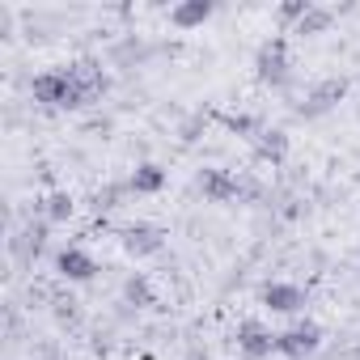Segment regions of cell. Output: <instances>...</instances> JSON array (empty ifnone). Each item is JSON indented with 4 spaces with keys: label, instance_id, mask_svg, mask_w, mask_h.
<instances>
[{
    "label": "cell",
    "instance_id": "1",
    "mask_svg": "<svg viewBox=\"0 0 360 360\" xmlns=\"http://www.w3.org/2000/svg\"><path fill=\"white\" fill-rule=\"evenodd\" d=\"M34 98H39V102H47V106H81V102H89V98H85V89L72 81V72H68V68L34 77Z\"/></svg>",
    "mask_w": 360,
    "mask_h": 360
},
{
    "label": "cell",
    "instance_id": "2",
    "mask_svg": "<svg viewBox=\"0 0 360 360\" xmlns=\"http://www.w3.org/2000/svg\"><path fill=\"white\" fill-rule=\"evenodd\" d=\"M318 343H322V330H318L314 322H305V326H292V330L276 335V352H280V356H305V352H314Z\"/></svg>",
    "mask_w": 360,
    "mask_h": 360
},
{
    "label": "cell",
    "instance_id": "3",
    "mask_svg": "<svg viewBox=\"0 0 360 360\" xmlns=\"http://www.w3.org/2000/svg\"><path fill=\"white\" fill-rule=\"evenodd\" d=\"M238 347L246 356H267V352H276V335H267V326L259 318H246L238 326Z\"/></svg>",
    "mask_w": 360,
    "mask_h": 360
},
{
    "label": "cell",
    "instance_id": "4",
    "mask_svg": "<svg viewBox=\"0 0 360 360\" xmlns=\"http://www.w3.org/2000/svg\"><path fill=\"white\" fill-rule=\"evenodd\" d=\"M288 43L284 39H267L263 47H259V72L267 77V81H284V72H288Z\"/></svg>",
    "mask_w": 360,
    "mask_h": 360
},
{
    "label": "cell",
    "instance_id": "5",
    "mask_svg": "<svg viewBox=\"0 0 360 360\" xmlns=\"http://www.w3.org/2000/svg\"><path fill=\"white\" fill-rule=\"evenodd\" d=\"M263 301L276 309V314H297L301 305H305V292L297 288V284H284V280H271L267 288H263Z\"/></svg>",
    "mask_w": 360,
    "mask_h": 360
},
{
    "label": "cell",
    "instance_id": "6",
    "mask_svg": "<svg viewBox=\"0 0 360 360\" xmlns=\"http://www.w3.org/2000/svg\"><path fill=\"white\" fill-rule=\"evenodd\" d=\"M161 242H165V233L153 229V225H127V229H123V246H127L131 255H157Z\"/></svg>",
    "mask_w": 360,
    "mask_h": 360
},
{
    "label": "cell",
    "instance_id": "7",
    "mask_svg": "<svg viewBox=\"0 0 360 360\" xmlns=\"http://www.w3.org/2000/svg\"><path fill=\"white\" fill-rule=\"evenodd\" d=\"M343 94H347V81H343V77H330V81H322V85L309 94V102L301 106V115H322V110H326V106H335Z\"/></svg>",
    "mask_w": 360,
    "mask_h": 360
},
{
    "label": "cell",
    "instance_id": "8",
    "mask_svg": "<svg viewBox=\"0 0 360 360\" xmlns=\"http://www.w3.org/2000/svg\"><path fill=\"white\" fill-rule=\"evenodd\" d=\"M200 191H204L208 200L225 204V200H233V195H238V183H233L225 169H204V174H200Z\"/></svg>",
    "mask_w": 360,
    "mask_h": 360
},
{
    "label": "cell",
    "instance_id": "9",
    "mask_svg": "<svg viewBox=\"0 0 360 360\" xmlns=\"http://www.w3.org/2000/svg\"><path fill=\"white\" fill-rule=\"evenodd\" d=\"M60 271L68 276V280H94V271H98V263L85 255V250H77V246H68V250H60Z\"/></svg>",
    "mask_w": 360,
    "mask_h": 360
},
{
    "label": "cell",
    "instance_id": "10",
    "mask_svg": "<svg viewBox=\"0 0 360 360\" xmlns=\"http://www.w3.org/2000/svg\"><path fill=\"white\" fill-rule=\"evenodd\" d=\"M208 13H212V5H208V0H191V5H174V9H169V22L187 30V26H200Z\"/></svg>",
    "mask_w": 360,
    "mask_h": 360
},
{
    "label": "cell",
    "instance_id": "11",
    "mask_svg": "<svg viewBox=\"0 0 360 360\" xmlns=\"http://www.w3.org/2000/svg\"><path fill=\"white\" fill-rule=\"evenodd\" d=\"M255 148H259V157H267V161H284V153H288V136H284L280 127H271V131H259Z\"/></svg>",
    "mask_w": 360,
    "mask_h": 360
},
{
    "label": "cell",
    "instance_id": "12",
    "mask_svg": "<svg viewBox=\"0 0 360 360\" xmlns=\"http://www.w3.org/2000/svg\"><path fill=\"white\" fill-rule=\"evenodd\" d=\"M161 183H165V169L161 165H140L136 174H131V191H140V195H148V191H161Z\"/></svg>",
    "mask_w": 360,
    "mask_h": 360
},
{
    "label": "cell",
    "instance_id": "13",
    "mask_svg": "<svg viewBox=\"0 0 360 360\" xmlns=\"http://www.w3.org/2000/svg\"><path fill=\"white\" fill-rule=\"evenodd\" d=\"M330 18H335V9H318V5H309V13L297 22V34H318V30L330 26Z\"/></svg>",
    "mask_w": 360,
    "mask_h": 360
},
{
    "label": "cell",
    "instance_id": "14",
    "mask_svg": "<svg viewBox=\"0 0 360 360\" xmlns=\"http://www.w3.org/2000/svg\"><path fill=\"white\" fill-rule=\"evenodd\" d=\"M123 292H127V301H136V305H148V301H153V288H148V280H144V276H131Z\"/></svg>",
    "mask_w": 360,
    "mask_h": 360
},
{
    "label": "cell",
    "instance_id": "15",
    "mask_svg": "<svg viewBox=\"0 0 360 360\" xmlns=\"http://www.w3.org/2000/svg\"><path fill=\"white\" fill-rule=\"evenodd\" d=\"M47 217H51V221H68V217H72V200H68L64 191H56V195L47 200Z\"/></svg>",
    "mask_w": 360,
    "mask_h": 360
},
{
    "label": "cell",
    "instance_id": "16",
    "mask_svg": "<svg viewBox=\"0 0 360 360\" xmlns=\"http://www.w3.org/2000/svg\"><path fill=\"white\" fill-rule=\"evenodd\" d=\"M229 127H233V131H250L255 119H246V115H229Z\"/></svg>",
    "mask_w": 360,
    "mask_h": 360
},
{
    "label": "cell",
    "instance_id": "17",
    "mask_svg": "<svg viewBox=\"0 0 360 360\" xmlns=\"http://www.w3.org/2000/svg\"><path fill=\"white\" fill-rule=\"evenodd\" d=\"M187 360H204V356H200V352H191V356H187Z\"/></svg>",
    "mask_w": 360,
    "mask_h": 360
}]
</instances>
